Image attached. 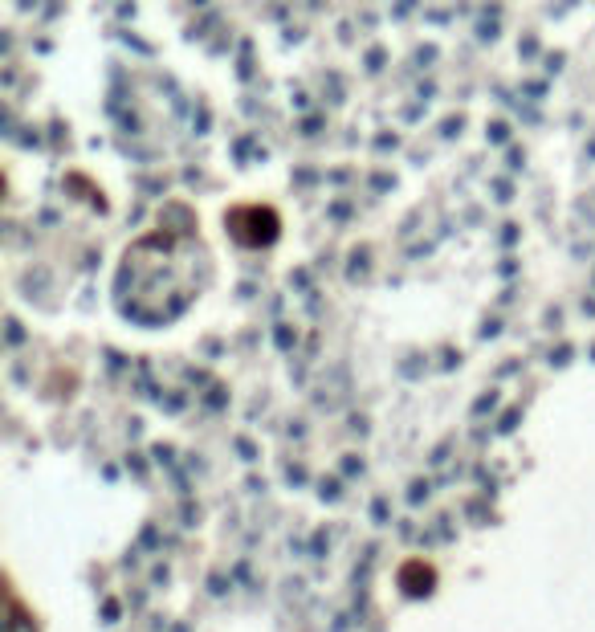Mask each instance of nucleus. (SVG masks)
Segmentation results:
<instances>
[]
</instances>
